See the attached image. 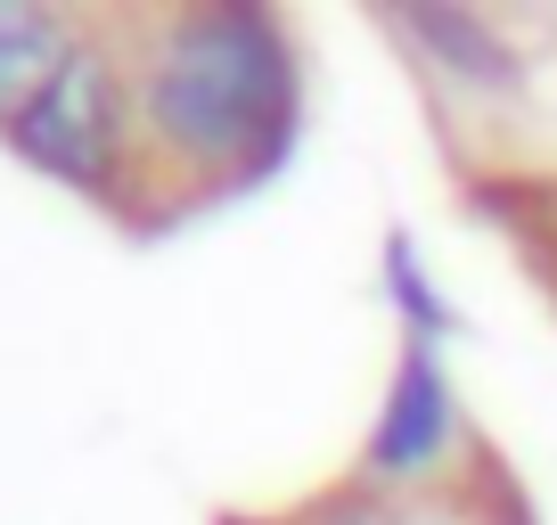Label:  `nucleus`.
I'll return each mask as SVG.
<instances>
[{
  "label": "nucleus",
  "mask_w": 557,
  "mask_h": 525,
  "mask_svg": "<svg viewBox=\"0 0 557 525\" xmlns=\"http://www.w3.org/2000/svg\"><path fill=\"white\" fill-rule=\"evenodd\" d=\"M410 34L435 41V50L459 58V66H475V83H500V41H492L475 17H435V9H410Z\"/></svg>",
  "instance_id": "39448f33"
},
{
  "label": "nucleus",
  "mask_w": 557,
  "mask_h": 525,
  "mask_svg": "<svg viewBox=\"0 0 557 525\" xmlns=\"http://www.w3.org/2000/svg\"><path fill=\"white\" fill-rule=\"evenodd\" d=\"M296 66L262 9H197L148 58V123L197 164H246L287 132Z\"/></svg>",
  "instance_id": "f257e3e1"
},
{
  "label": "nucleus",
  "mask_w": 557,
  "mask_h": 525,
  "mask_svg": "<svg viewBox=\"0 0 557 525\" xmlns=\"http://www.w3.org/2000/svg\"><path fill=\"white\" fill-rule=\"evenodd\" d=\"M443 443H451V378L435 369L426 337H410V345H401L394 386H385V411H377V436H369V460H377L385 476H418Z\"/></svg>",
  "instance_id": "7ed1b4c3"
},
{
  "label": "nucleus",
  "mask_w": 557,
  "mask_h": 525,
  "mask_svg": "<svg viewBox=\"0 0 557 525\" xmlns=\"http://www.w3.org/2000/svg\"><path fill=\"white\" fill-rule=\"evenodd\" d=\"M9 141L41 164V173L74 181V190H99L115 173L123 148V107H115V66L99 50H66V66L41 83V99L9 123Z\"/></svg>",
  "instance_id": "f03ea898"
},
{
  "label": "nucleus",
  "mask_w": 557,
  "mask_h": 525,
  "mask_svg": "<svg viewBox=\"0 0 557 525\" xmlns=\"http://www.w3.org/2000/svg\"><path fill=\"white\" fill-rule=\"evenodd\" d=\"M66 50L74 41L58 34L41 9H9V0H0V123H17L25 107L41 99V83L66 66Z\"/></svg>",
  "instance_id": "20e7f679"
}]
</instances>
